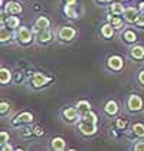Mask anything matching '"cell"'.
Listing matches in <instances>:
<instances>
[{"label":"cell","mask_w":144,"mask_h":151,"mask_svg":"<svg viewBox=\"0 0 144 151\" xmlns=\"http://www.w3.org/2000/svg\"><path fill=\"white\" fill-rule=\"evenodd\" d=\"M49 81H50V78L45 76V75L40 73V72H35V73L32 75V78H30V85L35 86V88H39V86H43L45 83H48Z\"/></svg>","instance_id":"obj_1"},{"label":"cell","mask_w":144,"mask_h":151,"mask_svg":"<svg viewBox=\"0 0 144 151\" xmlns=\"http://www.w3.org/2000/svg\"><path fill=\"white\" fill-rule=\"evenodd\" d=\"M79 131H81L84 135H92V134H95V131H96L95 122L82 121V122L79 124Z\"/></svg>","instance_id":"obj_2"},{"label":"cell","mask_w":144,"mask_h":151,"mask_svg":"<svg viewBox=\"0 0 144 151\" xmlns=\"http://www.w3.org/2000/svg\"><path fill=\"white\" fill-rule=\"evenodd\" d=\"M17 39L22 43H29L32 40V32L27 27H19V30H17Z\"/></svg>","instance_id":"obj_3"},{"label":"cell","mask_w":144,"mask_h":151,"mask_svg":"<svg viewBox=\"0 0 144 151\" xmlns=\"http://www.w3.org/2000/svg\"><path fill=\"white\" fill-rule=\"evenodd\" d=\"M141 106H143V101H141V98L138 95H131L128 98V108L131 111H140Z\"/></svg>","instance_id":"obj_4"},{"label":"cell","mask_w":144,"mask_h":151,"mask_svg":"<svg viewBox=\"0 0 144 151\" xmlns=\"http://www.w3.org/2000/svg\"><path fill=\"white\" fill-rule=\"evenodd\" d=\"M4 10H6L7 14H19V13H22V6L19 3H16V1H9L6 4Z\"/></svg>","instance_id":"obj_5"},{"label":"cell","mask_w":144,"mask_h":151,"mask_svg":"<svg viewBox=\"0 0 144 151\" xmlns=\"http://www.w3.org/2000/svg\"><path fill=\"white\" fill-rule=\"evenodd\" d=\"M36 39H37L40 43H45V42H49V40L52 39V33L49 32L48 29H37Z\"/></svg>","instance_id":"obj_6"},{"label":"cell","mask_w":144,"mask_h":151,"mask_svg":"<svg viewBox=\"0 0 144 151\" xmlns=\"http://www.w3.org/2000/svg\"><path fill=\"white\" fill-rule=\"evenodd\" d=\"M137 17H138V12L134 9V7H127L125 10H124V19L127 20V22H135L137 20Z\"/></svg>","instance_id":"obj_7"},{"label":"cell","mask_w":144,"mask_h":151,"mask_svg":"<svg viewBox=\"0 0 144 151\" xmlns=\"http://www.w3.org/2000/svg\"><path fill=\"white\" fill-rule=\"evenodd\" d=\"M122 65H124V62H122V59H121L120 56H111V58L108 59V66H109L111 69L118 70L122 68Z\"/></svg>","instance_id":"obj_8"},{"label":"cell","mask_w":144,"mask_h":151,"mask_svg":"<svg viewBox=\"0 0 144 151\" xmlns=\"http://www.w3.org/2000/svg\"><path fill=\"white\" fill-rule=\"evenodd\" d=\"M75 36V30L72 27H62L59 30V39L62 40H71Z\"/></svg>","instance_id":"obj_9"},{"label":"cell","mask_w":144,"mask_h":151,"mask_svg":"<svg viewBox=\"0 0 144 151\" xmlns=\"http://www.w3.org/2000/svg\"><path fill=\"white\" fill-rule=\"evenodd\" d=\"M10 79H12V72L9 69H6V68H1V70H0V82H1V85L9 83Z\"/></svg>","instance_id":"obj_10"},{"label":"cell","mask_w":144,"mask_h":151,"mask_svg":"<svg viewBox=\"0 0 144 151\" xmlns=\"http://www.w3.org/2000/svg\"><path fill=\"white\" fill-rule=\"evenodd\" d=\"M33 121V115L30 112H22L16 116L14 119V124H19V122H32Z\"/></svg>","instance_id":"obj_11"},{"label":"cell","mask_w":144,"mask_h":151,"mask_svg":"<svg viewBox=\"0 0 144 151\" xmlns=\"http://www.w3.org/2000/svg\"><path fill=\"white\" fill-rule=\"evenodd\" d=\"M78 109L76 108H66L65 111H63V116H65V119H68V121H73V119H76V116H78Z\"/></svg>","instance_id":"obj_12"},{"label":"cell","mask_w":144,"mask_h":151,"mask_svg":"<svg viewBox=\"0 0 144 151\" xmlns=\"http://www.w3.org/2000/svg\"><path fill=\"white\" fill-rule=\"evenodd\" d=\"M105 112L109 114V115H115L118 112V105L115 101H108L107 105H105Z\"/></svg>","instance_id":"obj_13"},{"label":"cell","mask_w":144,"mask_h":151,"mask_svg":"<svg viewBox=\"0 0 144 151\" xmlns=\"http://www.w3.org/2000/svg\"><path fill=\"white\" fill-rule=\"evenodd\" d=\"M52 148L56 151H60L65 148V141L63 138H60V137H56V138L52 139Z\"/></svg>","instance_id":"obj_14"},{"label":"cell","mask_w":144,"mask_h":151,"mask_svg":"<svg viewBox=\"0 0 144 151\" xmlns=\"http://www.w3.org/2000/svg\"><path fill=\"white\" fill-rule=\"evenodd\" d=\"M131 56L134 59H141L144 56V47L143 46H134L131 49Z\"/></svg>","instance_id":"obj_15"},{"label":"cell","mask_w":144,"mask_h":151,"mask_svg":"<svg viewBox=\"0 0 144 151\" xmlns=\"http://www.w3.org/2000/svg\"><path fill=\"white\" fill-rule=\"evenodd\" d=\"M101 32H102L104 37H111V36L114 35V26L112 24H105V26H102Z\"/></svg>","instance_id":"obj_16"},{"label":"cell","mask_w":144,"mask_h":151,"mask_svg":"<svg viewBox=\"0 0 144 151\" xmlns=\"http://www.w3.org/2000/svg\"><path fill=\"white\" fill-rule=\"evenodd\" d=\"M35 24H36V27H37V29H48L49 27V20L46 19V17H43V16H42V17H39V19L36 20Z\"/></svg>","instance_id":"obj_17"},{"label":"cell","mask_w":144,"mask_h":151,"mask_svg":"<svg viewBox=\"0 0 144 151\" xmlns=\"http://www.w3.org/2000/svg\"><path fill=\"white\" fill-rule=\"evenodd\" d=\"M109 9H111V12L115 13V14H121V13H124V10H125L121 3H112Z\"/></svg>","instance_id":"obj_18"},{"label":"cell","mask_w":144,"mask_h":151,"mask_svg":"<svg viewBox=\"0 0 144 151\" xmlns=\"http://www.w3.org/2000/svg\"><path fill=\"white\" fill-rule=\"evenodd\" d=\"M6 24L7 27H19V19L16 16H9L6 19Z\"/></svg>","instance_id":"obj_19"},{"label":"cell","mask_w":144,"mask_h":151,"mask_svg":"<svg viewBox=\"0 0 144 151\" xmlns=\"http://www.w3.org/2000/svg\"><path fill=\"white\" fill-rule=\"evenodd\" d=\"M63 12H65V14L68 16V17H71V19H75V17H78V13L73 10V6H65V9H63Z\"/></svg>","instance_id":"obj_20"},{"label":"cell","mask_w":144,"mask_h":151,"mask_svg":"<svg viewBox=\"0 0 144 151\" xmlns=\"http://www.w3.org/2000/svg\"><path fill=\"white\" fill-rule=\"evenodd\" d=\"M76 108H78V111H79V112H85V111H89L91 105H89L88 101H79V102L76 104Z\"/></svg>","instance_id":"obj_21"},{"label":"cell","mask_w":144,"mask_h":151,"mask_svg":"<svg viewBox=\"0 0 144 151\" xmlns=\"http://www.w3.org/2000/svg\"><path fill=\"white\" fill-rule=\"evenodd\" d=\"M82 119L84 121H89V122H96V115L91 111H85L84 115H82Z\"/></svg>","instance_id":"obj_22"},{"label":"cell","mask_w":144,"mask_h":151,"mask_svg":"<svg viewBox=\"0 0 144 151\" xmlns=\"http://www.w3.org/2000/svg\"><path fill=\"white\" fill-rule=\"evenodd\" d=\"M132 131H134L135 135L143 137L144 135V125L143 124H134V125H132Z\"/></svg>","instance_id":"obj_23"},{"label":"cell","mask_w":144,"mask_h":151,"mask_svg":"<svg viewBox=\"0 0 144 151\" xmlns=\"http://www.w3.org/2000/svg\"><path fill=\"white\" fill-rule=\"evenodd\" d=\"M10 37H12L10 32H9V30H7V29L3 26V27H1V32H0V40H1V42H6V40H9Z\"/></svg>","instance_id":"obj_24"},{"label":"cell","mask_w":144,"mask_h":151,"mask_svg":"<svg viewBox=\"0 0 144 151\" xmlns=\"http://www.w3.org/2000/svg\"><path fill=\"white\" fill-rule=\"evenodd\" d=\"M122 37H124L127 42H135V39H137L135 33H134V32H131V30H127V32H124Z\"/></svg>","instance_id":"obj_25"},{"label":"cell","mask_w":144,"mask_h":151,"mask_svg":"<svg viewBox=\"0 0 144 151\" xmlns=\"http://www.w3.org/2000/svg\"><path fill=\"white\" fill-rule=\"evenodd\" d=\"M108 22L112 24L114 27H121V24H122L120 17H111V16H108Z\"/></svg>","instance_id":"obj_26"},{"label":"cell","mask_w":144,"mask_h":151,"mask_svg":"<svg viewBox=\"0 0 144 151\" xmlns=\"http://www.w3.org/2000/svg\"><path fill=\"white\" fill-rule=\"evenodd\" d=\"M134 150L135 151H144V141H138V142L134 145Z\"/></svg>","instance_id":"obj_27"},{"label":"cell","mask_w":144,"mask_h":151,"mask_svg":"<svg viewBox=\"0 0 144 151\" xmlns=\"http://www.w3.org/2000/svg\"><path fill=\"white\" fill-rule=\"evenodd\" d=\"M135 23L138 24V26H144V13H141V14H138V17H137Z\"/></svg>","instance_id":"obj_28"},{"label":"cell","mask_w":144,"mask_h":151,"mask_svg":"<svg viewBox=\"0 0 144 151\" xmlns=\"http://www.w3.org/2000/svg\"><path fill=\"white\" fill-rule=\"evenodd\" d=\"M7 109H9V104L7 102H1V105H0V112L1 114H6Z\"/></svg>","instance_id":"obj_29"},{"label":"cell","mask_w":144,"mask_h":151,"mask_svg":"<svg viewBox=\"0 0 144 151\" xmlns=\"http://www.w3.org/2000/svg\"><path fill=\"white\" fill-rule=\"evenodd\" d=\"M0 137H1V144H6V142H7V139H9V134L3 131V132L0 134Z\"/></svg>","instance_id":"obj_30"},{"label":"cell","mask_w":144,"mask_h":151,"mask_svg":"<svg viewBox=\"0 0 144 151\" xmlns=\"http://www.w3.org/2000/svg\"><path fill=\"white\" fill-rule=\"evenodd\" d=\"M33 132H35V135H42V134H43V129H42L40 127H35Z\"/></svg>","instance_id":"obj_31"},{"label":"cell","mask_w":144,"mask_h":151,"mask_svg":"<svg viewBox=\"0 0 144 151\" xmlns=\"http://www.w3.org/2000/svg\"><path fill=\"white\" fill-rule=\"evenodd\" d=\"M125 125H127L125 121H122V119H118V121H117V127L118 128H125Z\"/></svg>","instance_id":"obj_32"},{"label":"cell","mask_w":144,"mask_h":151,"mask_svg":"<svg viewBox=\"0 0 144 151\" xmlns=\"http://www.w3.org/2000/svg\"><path fill=\"white\" fill-rule=\"evenodd\" d=\"M138 81L144 85V70H141V72H140V75H138Z\"/></svg>","instance_id":"obj_33"},{"label":"cell","mask_w":144,"mask_h":151,"mask_svg":"<svg viewBox=\"0 0 144 151\" xmlns=\"http://www.w3.org/2000/svg\"><path fill=\"white\" fill-rule=\"evenodd\" d=\"M65 3H66L68 6H75V3H76V0H65Z\"/></svg>","instance_id":"obj_34"},{"label":"cell","mask_w":144,"mask_h":151,"mask_svg":"<svg viewBox=\"0 0 144 151\" xmlns=\"http://www.w3.org/2000/svg\"><path fill=\"white\" fill-rule=\"evenodd\" d=\"M1 148H3V150H12V147L7 145V144H1Z\"/></svg>","instance_id":"obj_35"},{"label":"cell","mask_w":144,"mask_h":151,"mask_svg":"<svg viewBox=\"0 0 144 151\" xmlns=\"http://www.w3.org/2000/svg\"><path fill=\"white\" fill-rule=\"evenodd\" d=\"M140 10H141V13H144V1L140 3Z\"/></svg>","instance_id":"obj_36"},{"label":"cell","mask_w":144,"mask_h":151,"mask_svg":"<svg viewBox=\"0 0 144 151\" xmlns=\"http://www.w3.org/2000/svg\"><path fill=\"white\" fill-rule=\"evenodd\" d=\"M99 1H109V0H99Z\"/></svg>","instance_id":"obj_37"}]
</instances>
